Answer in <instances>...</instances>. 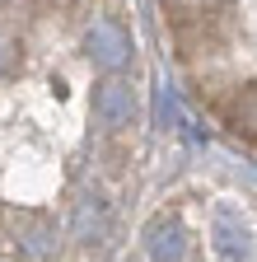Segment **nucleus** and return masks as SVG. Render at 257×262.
I'll list each match as a JSON object with an SVG mask.
<instances>
[{
    "label": "nucleus",
    "instance_id": "nucleus-1",
    "mask_svg": "<svg viewBox=\"0 0 257 262\" xmlns=\"http://www.w3.org/2000/svg\"><path fill=\"white\" fill-rule=\"evenodd\" d=\"M84 52L94 66H103L108 75H117L126 61H131V33H126L117 19H94L84 33Z\"/></svg>",
    "mask_w": 257,
    "mask_h": 262
},
{
    "label": "nucleus",
    "instance_id": "nucleus-2",
    "mask_svg": "<svg viewBox=\"0 0 257 262\" xmlns=\"http://www.w3.org/2000/svg\"><path fill=\"white\" fill-rule=\"evenodd\" d=\"M131 113H136V94H131V84H126L122 75H108L99 89H94V117H99L108 131L126 126Z\"/></svg>",
    "mask_w": 257,
    "mask_h": 262
},
{
    "label": "nucleus",
    "instance_id": "nucleus-3",
    "mask_svg": "<svg viewBox=\"0 0 257 262\" xmlns=\"http://www.w3.org/2000/svg\"><path fill=\"white\" fill-rule=\"evenodd\" d=\"M145 248H150V262H182L187 257V229H182V220L178 215H159L150 225Z\"/></svg>",
    "mask_w": 257,
    "mask_h": 262
},
{
    "label": "nucleus",
    "instance_id": "nucleus-4",
    "mask_svg": "<svg viewBox=\"0 0 257 262\" xmlns=\"http://www.w3.org/2000/svg\"><path fill=\"white\" fill-rule=\"evenodd\" d=\"M19 253L28 262H52V253H56V225L42 220V215H24V225H19Z\"/></svg>",
    "mask_w": 257,
    "mask_h": 262
},
{
    "label": "nucleus",
    "instance_id": "nucleus-5",
    "mask_svg": "<svg viewBox=\"0 0 257 262\" xmlns=\"http://www.w3.org/2000/svg\"><path fill=\"white\" fill-rule=\"evenodd\" d=\"M224 126H229L234 136L257 141V84H243L229 103H224Z\"/></svg>",
    "mask_w": 257,
    "mask_h": 262
},
{
    "label": "nucleus",
    "instance_id": "nucleus-6",
    "mask_svg": "<svg viewBox=\"0 0 257 262\" xmlns=\"http://www.w3.org/2000/svg\"><path fill=\"white\" fill-rule=\"evenodd\" d=\"M215 248L224 253V257H229V262H243V253H248V229L239 225V215L234 211H220L215 215Z\"/></svg>",
    "mask_w": 257,
    "mask_h": 262
},
{
    "label": "nucleus",
    "instance_id": "nucleus-7",
    "mask_svg": "<svg viewBox=\"0 0 257 262\" xmlns=\"http://www.w3.org/2000/svg\"><path fill=\"white\" fill-rule=\"evenodd\" d=\"M10 71H14V47H10L5 38H0V80H5Z\"/></svg>",
    "mask_w": 257,
    "mask_h": 262
}]
</instances>
